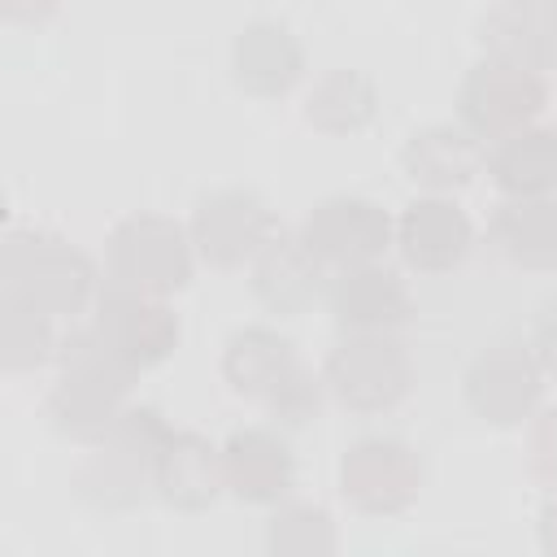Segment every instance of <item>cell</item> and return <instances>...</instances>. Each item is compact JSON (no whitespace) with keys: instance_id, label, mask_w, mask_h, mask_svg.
Returning <instances> with one entry per match:
<instances>
[{"instance_id":"2e32d148","label":"cell","mask_w":557,"mask_h":557,"mask_svg":"<svg viewBox=\"0 0 557 557\" xmlns=\"http://www.w3.org/2000/svg\"><path fill=\"white\" fill-rule=\"evenodd\" d=\"M326 305H331V318L344 335H352V331H396L413 313V296H409L405 278L396 270L379 265V261L339 270V278L326 292Z\"/></svg>"},{"instance_id":"f1b7e54d","label":"cell","mask_w":557,"mask_h":557,"mask_svg":"<svg viewBox=\"0 0 557 557\" xmlns=\"http://www.w3.org/2000/svg\"><path fill=\"white\" fill-rule=\"evenodd\" d=\"M57 9H61V0H0V13L9 22H26V26L48 22Z\"/></svg>"},{"instance_id":"603a6c76","label":"cell","mask_w":557,"mask_h":557,"mask_svg":"<svg viewBox=\"0 0 557 557\" xmlns=\"http://www.w3.org/2000/svg\"><path fill=\"white\" fill-rule=\"evenodd\" d=\"M379 113V87L361 70H331L305 96V122L322 135H352Z\"/></svg>"},{"instance_id":"e0dca14e","label":"cell","mask_w":557,"mask_h":557,"mask_svg":"<svg viewBox=\"0 0 557 557\" xmlns=\"http://www.w3.org/2000/svg\"><path fill=\"white\" fill-rule=\"evenodd\" d=\"M300 74H305V48L283 22L257 17L235 35L231 78H235L239 91L274 100V96H287L300 83Z\"/></svg>"},{"instance_id":"5b68a950","label":"cell","mask_w":557,"mask_h":557,"mask_svg":"<svg viewBox=\"0 0 557 557\" xmlns=\"http://www.w3.org/2000/svg\"><path fill=\"white\" fill-rule=\"evenodd\" d=\"M191 231L165 213H131L109 235V283L170 296L191 278Z\"/></svg>"},{"instance_id":"3957f363","label":"cell","mask_w":557,"mask_h":557,"mask_svg":"<svg viewBox=\"0 0 557 557\" xmlns=\"http://www.w3.org/2000/svg\"><path fill=\"white\" fill-rule=\"evenodd\" d=\"M170 435V422L152 405H126L117 426L96 440L91 457L74 474L78 500L96 509H131L144 500V487L152 483L157 448Z\"/></svg>"},{"instance_id":"ba28073f","label":"cell","mask_w":557,"mask_h":557,"mask_svg":"<svg viewBox=\"0 0 557 557\" xmlns=\"http://www.w3.org/2000/svg\"><path fill=\"white\" fill-rule=\"evenodd\" d=\"M418 487H422V461L405 440L366 435L339 461V492L361 513L374 518L405 513L418 500Z\"/></svg>"},{"instance_id":"8fae6325","label":"cell","mask_w":557,"mask_h":557,"mask_svg":"<svg viewBox=\"0 0 557 557\" xmlns=\"http://www.w3.org/2000/svg\"><path fill=\"white\" fill-rule=\"evenodd\" d=\"M544 370L535 361V352H527L522 344H492L483 348L466 374H461V396L466 405L496 426H518L531 418V409L540 405L544 392Z\"/></svg>"},{"instance_id":"d4e9b609","label":"cell","mask_w":557,"mask_h":557,"mask_svg":"<svg viewBox=\"0 0 557 557\" xmlns=\"http://www.w3.org/2000/svg\"><path fill=\"white\" fill-rule=\"evenodd\" d=\"M265 544L274 553H331L335 548V527L322 509L313 505H283L270 518Z\"/></svg>"},{"instance_id":"ac0fdd59","label":"cell","mask_w":557,"mask_h":557,"mask_svg":"<svg viewBox=\"0 0 557 557\" xmlns=\"http://www.w3.org/2000/svg\"><path fill=\"white\" fill-rule=\"evenodd\" d=\"M222 466H226V487L244 505H278L292 492L296 461L292 448L278 431L265 426H239L222 444Z\"/></svg>"},{"instance_id":"d6986e66","label":"cell","mask_w":557,"mask_h":557,"mask_svg":"<svg viewBox=\"0 0 557 557\" xmlns=\"http://www.w3.org/2000/svg\"><path fill=\"white\" fill-rule=\"evenodd\" d=\"M305 370V361L296 357L292 339H283L278 331L270 326H244L226 339V352H222V374L231 383L235 396L244 400H257V405H274L278 392Z\"/></svg>"},{"instance_id":"52a82bcc","label":"cell","mask_w":557,"mask_h":557,"mask_svg":"<svg viewBox=\"0 0 557 557\" xmlns=\"http://www.w3.org/2000/svg\"><path fill=\"white\" fill-rule=\"evenodd\" d=\"M87 331L135 374L165 361L178 344V318L165 305V296L135 292V287H122V283H109L96 296V313H91Z\"/></svg>"},{"instance_id":"484cf974","label":"cell","mask_w":557,"mask_h":557,"mask_svg":"<svg viewBox=\"0 0 557 557\" xmlns=\"http://www.w3.org/2000/svg\"><path fill=\"white\" fill-rule=\"evenodd\" d=\"M322 387H326V379H318L309 366L278 392V400L265 409L274 422H283V426H305V422H313L318 418V409H322Z\"/></svg>"},{"instance_id":"6da1fadb","label":"cell","mask_w":557,"mask_h":557,"mask_svg":"<svg viewBox=\"0 0 557 557\" xmlns=\"http://www.w3.org/2000/svg\"><path fill=\"white\" fill-rule=\"evenodd\" d=\"M57 361H61V374L48 392L52 426L83 444L104 440L117 426V418L126 413L135 370L122 366L87 326L70 331V339L57 348Z\"/></svg>"},{"instance_id":"8992f818","label":"cell","mask_w":557,"mask_h":557,"mask_svg":"<svg viewBox=\"0 0 557 557\" xmlns=\"http://www.w3.org/2000/svg\"><path fill=\"white\" fill-rule=\"evenodd\" d=\"M544 100H548L544 74L483 57L466 70V78L457 87V117L479 139H505V135L531 126L540 117Z\"/></svg>"},{"instance_id":"277c9868","label":"cell","mask_w":557,"mask_h":557,"mask_svg":"<svg viewBox=\"0 0 557 557\" xmlns=\"http://www.w3.org/2000/svg\"><path fill=\"white\" fill-rule=\"evenodd\" d=\"M322 379L344 409L383 413L409 396L413 361L392 331H352L331 348Z\"/></svg>"},{"instance_id":"7402d4cb","label":"cell","mask_w":557,"mask_h":557,"mask_svg":"<svg viewBox=\"0 0 557 557\" xmlns=\"http://www.w3.org/2000/svg\"><path fill=\"white\" fill-rule=\"evenodd\" d=\"M487 174L505 196H553L557 191V131L522 126L487 152Z\"/></svg>"},{"instance_id":"5bb4252c","label":"cell","mask_w":557,"mask_h":557,"mask_svg":"<svg viewBox=\"0 0 557 557\" xmlns=\"http://www.w3.org/2000/svg\"><path fill=\"white\" fill-rule=\"evenodd\" d=\"M152 487H157V496L170 509H178V513H205L222 496V487H226L222 448L209 444L200 431H174L170 426V435L157 448Z\"/></svg>"},{"instance_id":"4316f807","label":"cell","mask_w":557,"mask_h":557,"mask_svg":"<svg viewBox=\"0 0 557 557\" xmlns=\"http://www.w3.org/2000/svg\"><path fill=\"white\" fill-rule=\"evenodd\" d=\"M531 470L557 487V413H544V422L535 426V444H531Z\"/></svg>"},{"instance_id":"9c48e42d","label":"cell","mask_w":557,"mask_h":557,"mask_svg":"<svg viewBox=\"0 0 557 557\" xmlns=\"http://www.w3.org/2000/svg\"><path fill=\"white\" fill-rule=\"evenodd\" d=\"M392 235H396V226H392L387 209L370 196H348V191L322 196L300 222V239L309 244V252L335 270L379 261L387 252Z\"/></svg>"},{"instance_id":"44dd1931","label":"cell","mask_w":557,"mask_h":557,"mask_svg":"<svg viewBox=\"0 0 557 557\" xmlns=\"http://www.w3.org/2000/svg\"><path fill=\"white\" fill-rule=\"evenodd\" d=\"M492 248L522 270H557V200L509 196L487 222Z\"/></svg>"},{"instance_id":"9a60e30c","label":"cell","mask_w":557,"mask_h":557,"mask_svg":"<svg viewBox=\"0 0 557 557\" xmlns=\"http://www.w3.org/2000/svg\"><path fill=\"white\" fill-rule=\"evenodd\" d=\"M326 292V265L309 252V244L287 231H274L252 257V296L283 318L313 309Z\"/></svg>"},{"instance_id":"7c38bea8","label":"cell","mask_w":557,"mask_h":557,"mask_svg":"<svg viewBox=\"0 0 557 557\" xmlns=\"http://www.w3.org/2000/svg\"><path fill=\"white\" fill-rule=\"evenodd\" d=\"M470 244H474V226H470L466 209L440 191L409 200L396 222V248H400L405 265L418 274H444V270L461 265Z\"/></svg>"},{"instance_id":"ffe728a7","label":"cell","mask_w":557,"mask_h":557,"mask_svg":"<svg viewBox=\"0 0 557 557\" xmlns=\"http://www.w3.org/2000/svg\"><path fill=\"white\" fill-rule=\"evenodd\" d=\"M400 165L418 187L431 191H457L466 183H474V174L487 165V152L479 144V135H470L466 126H422L405 139L400 148Z\"/></svg>"},{"instance_id":"4fadbf2b","label":"cell","mask_w":557,"mask_h":557,"mask_svg":"<svg viewBox=\"0 0 557 557\" xmlns=\"http://www.w3.org/2000/svg\"><path fill=\"white\" fill-rule=\"evenodd\" d=\"M487 57L522 70H557V0H492L479 17Z\"/></svg>"},{"instance_id":"83f0119b","label":"cell","mask_w":557,"mask_h":557,"mask_svg":"<svg viewBox=\"0 0 557 557\" xmlns=\"http://www.w3.org/2000/svg\"><path fill=\"white\" fill-rule=\"evenodd\" d=\"M531 352H535L540 370L557 383V305H544V309H540L535 331H531Z\"/></svg>"},{"instance_id":"30bf717a","label":"cell","mask_w":557,"mask_h":557,"mask_svg":"<svg viewBox=\"0 0 557 557\" xmlns=\"http://www.w3.org/2000/svg\"><path fill=\"white\" fill-rule=\"evenodd\" d=\"M191 244L196 252L218 265V270H231V265H244L248 257L261 252V244L278 231L270 205L248 191V187H218V191H205L196 200V213H191Z\"/></svg>"},{"instance_id":"cb8c5ba5","label":"cell","mask_w":557,"mask_h":557,"mask_svg":"<svg viewBox=\"0 0 557 557\" xmlns=\"http://www.w3.org/2000/svg\"><path fill=\"white\" fill-rule=\"evenodd\" d=\"M52 352H57V339H52L48 313L0 300V361H4V370L44 366Z\"/></svg>"},{"instance_id":"7a4b0ae2","label":"cell","mask_w":557,"mask_h":557,"mask_svg":"<svg viewBox=\"0 0 557 557\" xmlns=\"http://www.w3.org/2000/svg\"><path fill=\"white\" fill-rule=\"evenodd\" d=\"M96 296V265L87 252L48 231H9L0 248V300L48 318L83 313Z\"/></svg>"}]
</instances>
